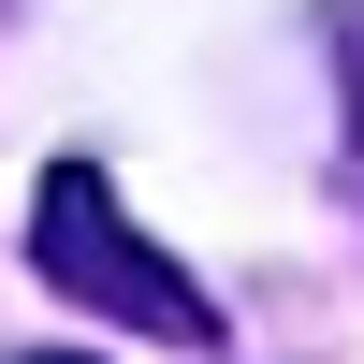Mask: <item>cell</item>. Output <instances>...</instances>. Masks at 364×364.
Instances as JSON below:
<instances>
[{
	"instance_id": "1",
	"label": "cell",
	"mask_w": 364,
	"mask_h": 364,
	"mask_svg": "<svg viewBox=\"0 0 364 364\" xmlns=\"http://www.w3.org/2000/svg\"><path fill=\"white\" fill-rule=\"evenodd\" d=\"M29 248H44V277L73 291V306L132 321V336H175V350H219V306H204L190 262H161L132 219H117V175L102 161H58L44 204H29Z\"/></svg>"
},
{
	"instance_id": "2",
	"label": "cell",
	"mask_w": 364,
	"mask_h": 364,
	"mask_svg": "<svg viewBox=\"0 0 364 364\" xmlns=\"http://www.w3.org/2000/svg\"><path fill=\"white\" fill-rule=\"evenodd\" d=\"M44 364H73V350H44Z\"/></svg>"
}]
</instances>
